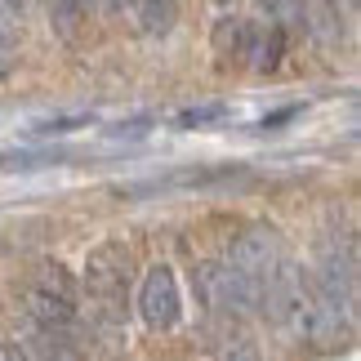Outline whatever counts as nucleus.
<instances>
[{"label": "nucleus", "instance_id": "nucleus-1", "mask_svg": "<svg viewBox=\"0 0 361 361\" xmlns=\"http://www.w3.org/2000/svg\"><path fill=\"white\" fill-rule=\"evenodd\" d=\"M18 303L32 330L59 343H80V281L59 259L32 263V272L18 286Z\"/></svg>", "mask_w": 361, "mask_h": 361}, {"label": "nucleus", "instance_id": "nucleus-2", "mask_svg": "<svg viewBox=\"0 0 361 361\" xmlns=\"http://www.w3.org/2000/svg\"><path fill=\"white\" fill-rule=\"evenodd\" d=\"M361 263H357V237H326L317 245V263L308 268L312 290L322 299V308L330 312V322L343 339L357 330V290H361Z\"/></svg>", "mask_w": 361, "mask_h": 361}, {"label": "nucleus", "instance_id": "nucleus-3", "mask_svg": "<svg viewBox=\"0 0 361 361\" xmlns=\"http://www.w3.org/2000/svg\"><path fill=\"white\" fill-rule=\"evenodd\" d=\"M286 259H290L286 237H281V228H276V224H268V219L245 224L237 237H232L228 255H224L232 276L241 281V290L250 295V303H255V312H259V303H263V295H268V286L276 281V272H281Z\"/></svg>", "mask_w": 361, "mask_h": 361}, {"label": "nucleus", "instance_id": "nucleus-4", "mask_svg": "<svg viewBox=\"0 0 361 361\" xmlns=\"http://www.w3.org/2000/svg\"><path fill=\"white\" fill-rule=\"evenodd\" d=\"M138 317H143L147 330H157V335H165V330H174L178 322H183V290H178V276L170 263H152V268L143 272V281H138Z\"/></svg>", "mask_w": 361, "mask_h": 361}, {"label": "nucleus", "instance_id": "nucleus-5", "mask_svg": "<svg viewBox=\"0 0 361 361\" xmlns=\"http://www.w3.org/2000/svg\"><path fill=\"white\" fill-rule=\"evenodd\" d=\"M197 299L205 303V312H214V317H250L255 312V303H250V295L241 290V281L232 276V268L224 259H210V263H201L197 268Z\"/></svg>", "mask_w": 361, "mask_h": 361}, {"label": "nucleus", "instance_id": "nucleus-6", "mask_svg": "<svg viewBox=\"0 0 361 361\" xmlns=\"http://www.w3.org/2000/svg\"><path fill=\"white\" fill-rule=\"evenodd\" d=\"M286 49H290V27L281 23V18H263V23H255L250 27V54H245V63L255 67L259 76H268V72H276L281 67V59H286Z\"/></svg>", "mask_w": 361, "mask_h": 361}, {"label": "nucleus", "instance_id": "nucleus-7", "mask_svg": "<svg viewBox=\"0 0 361 361\" xmlns=\"http://www.w3.org/2000/svg\"><path fill=\"white\" fill-rule=\"evenodd\" d=\"M250 27H255V18H245V13H224V18L210 27V49H214L219 67L245 63V54H250Z\"/></svg>", "mask_w": 361, "mask_h": 361}, {"label": "nucleus", "instance_id": "nucleus-8", "mask_svg": "<svg viewBox=\"0 0 361 361\" xmlns=\"http://www.w3.org/2000/svg\"><path fill=\"white\" fill-rule=\"evenodd\" d=\"M67 152L59 147H9L0 152V170L5 174H32V170H49V165H63Z\"/></svg>", "mask_w": 361, "mask_h": 361}, {"label": "nucleus", "instance_id": "nucleus-9", "mask_svg": "<svg viewBox=\"0 0 361 361\" xmlns=\"http://www.w3.org/2000/svg\"><path fill=\"white\" fill-rule=\"evenodd\" d=\"M9 343L18 348L23 361H76L67 343L49 339V335H40V330H32V326H23V335H18V339H9Z\"/></svg>", "mask_w": 361, "mask_h": 361}, {"label": "nucleus", "instance_id": "nucleus-10", "mask_svg": "<svg viewBox=\"0 0 361 361\" xmlns=\"http://www.w3.org/2000/svg\"><path fill=\"white\" fill-rule=\"evenodd\" d=\"M130 13L138 18L143 36H170L178 23V5H170V0H143V5H130Z\"/></svg>", "mask_w": 361, "mask_h": 361}, {"label": "nucleus", "instance_id": "nucleus-11", "mask_svg": "<svg viewBox=\"0 0 361 361\" xmlns=\"http://www.w3.org/2000/svg\"><path fill=\"white\" fill-rule=\"evenodd\" d=\"M94 125V112H59V116H40L27 125V134L40 138V143H49V138H67L76 130H90Z\"/></svg>", "mask_w": 361, "mask_h": 361}, {"label": "nucleus", "instance_id": "nucleus-12", "mask_svg": "<svg viewBox=\"0 0 361 361\" xmlns=\"http://www.w3.org/2000/svg\"><path fill=\"white\" fill-rule=\"evenodd\" d=\"M85 18H94L90 5H49V27L63 40H76V32L85 27Z\"/></svg>", "mask_w": 361, "mask_h": 361}, {"label": "nucleus", "instance_id": "nucleus-13", "mask_svg": "<svg viewBox=\"0 0 361 361\" xmlns=\"http://www.w3.org/2000/svg\"><path fill=\"white\" fill-rule=\"evenodd\" d=\"M23 40V5H0V54H13Z\"/></svg>", "mask_w": 361, "mask_h": 361}, {"label": "nucleus", "instance_id": "nucleus-14", "mask_svg": "<svg viewBox=\"0 0 361 361\" xmlns=\"http://www.w3.org/2000/svg\"><path fill=\"white\" fill-rule=\"evenodd\" d=\"M224 116H228V107H224V103L188 107V112H178V116H174V130H201V125H210V121H224Z\"/></svg>", "mask_w": 361, "mask_h": 361}, {"label": "nucleus", "instance_id": "nucleus-15", "mask_svg": "<svg viewBox=\"0 0 361 361\" xmlns=\"http://www.w3.org/2000/svg\"><path fill=\"white\" fill-rule=\"evenodd\" d=\"M299 116H303V103H286V107H276V112L259 116V121H255V130H259V134H276V130H281V125L299 121Z\"/></svg>", "mask_w": 361, "mask_h": 361}, {"label": "nucleus", "instance_id": "nucleus-16", "mask_svg": "<svg viewBox=\"0 0 361 361\" xmlns=\"http://www.w3.org/2000/svg\"><path fill=\"white\" fill-rule=\"evenodd\" d=\"M219 361H263V357H259V348H255L245 335H232V339L224 343V353H219Z\"/></svg>", "mask_w": 361, "mask_h": 361}, {"label": "nucleus", "instance_id": "nucleus-17", "mask_svg": "<svg viewBox=\"0 0 361 361\" xmlns=\"http://www.w3.org/2000/svg\"><path fill=\"white\" fill-rule=\"evenodd\" d=\"M147 125H152V116H138V121H121V125H112V138H143L147 134Z\"/></svg>", "mask_w": 361, "mask_h": 361}, {"label": "nucleus", "instance_id": "nucleus-18", "mask_svg": "<svg viewBox=\"0 0 361 361\" xmlns=\"http://www.w3.org/2000/svg\"><path fill=\"white\" fill-rule=\"evenodd\" d=\"M13 63H18V59H13V54H0V80H5V76L13 72Z\"/></svg>", "mask_w": 361, "mask_h": 361}, {"label": "nucleus", "instance_id": "nucleus-19", "mask_svg": "<svg viewBox=\"0 0 361 361\" xmlns=\"http://www.w3.org/2000/svg\"><path fill=\"white\" fill-rule=\"evenodd\" d=\"M0 361H23V357H18V348H13V343H0Z\"/></svg>", "mask_w": 361, "mask_h": 361}]
</instances>
